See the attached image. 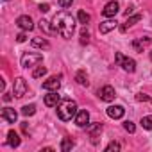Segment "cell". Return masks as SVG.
Segmentation results:
<instances>
[{"instance_id": "obj_1", "label": "cell", "mask_w": 152, "mask_h": 152, "mask_svg": "<svg viewBox=\"0 0 152 152\" xmlns=\"http://www.w3.org/2000/svg\"><path fill=\"white\" fill-rule=\"evenodd\" d=\"M52 29L57 31L64 39H70L73 36V32H75V20H73V16L70 13L59 11L52 20Z\"/></svg>"}, {"instance_id": "obj_2", "label": "cell", "mask_w": 152, "mask_h": 152, "mask_svg": "<svg viewBox=\"0 0 152 152\" xmlns=\"http://www.w3.org/2000/svg\"><path fill=\"white\" fill-rule=\"evenodd\" d=\"M75 115H77V104L70 99H64L57 104V116L63 120V122H68L72 120Z\"/></svg>"}, {"instance_id": "obj_3", "label": "cell", "mask_w": 152, "mask_h": 152, "mask_svg": "<svg viewBox=\"0 0 152 152\" xmlns=\"http://www.w3.org/2000/svg\"><path fill=\"white\" fill-rule=\"evenodd\" d=\"M41 61H43V56L38 52H25L22 56V66L23 68H32V66L39 64Z\"/></svg>"}, {"instance_id": "obj_4", "label": "cell", "mask_w": 152, "mask_h": 152, "mask_svg": "<svg viewBox=\"0 0 152 152\" xmlns=\"http://www.w3.org/2000/svg\"><path fill=\"white\" fill-rule=\"evenodd\" d=\"M116 63L125 70V72H129V73H132L134 70H136V61L134 59H131V57H125L122 52H116Z\"/></svg>"}, {"instance_id": "obj_5", "label": "cell", "mask_w": 152, "mask_h": 152, "mask_svg": "<svg viewBox=\"0 0 152 152\" xmlns=\"http://www.w3.org/2000/svg\"><path fill=\"white\" fill-rule=\"evenodd\" d=\"M27 90H29V86H27L25 79H23V77H18V79L15 81V84H13V93H15V97H16V99H22V97L27 93Z\"/></svg>"}, {"instance_id": "obj_6", "label": "cell", "mask_w": 152, "mask_h": 152, "mask_svg": "<svg viewBox=\"0 0 152 152\" xmlns=\"http://www.w3.org/2000/svg\"><path fill=\"white\" fill-rule=\"evenodd\" d=\"M61 77L63 75H52L50 79H47L43 83V90H48V91H57L59 86H61Z\"/></svg>"}, {"instance_id": "obj_7", "label": "cell", "mask_w": 152, "mask_h": 152, "mask_svg": "<svg viewBox=\"0 0 152 152\" xmlns=\"http://www.w3.org/2000/svg\"><path fill=\"white\" fill-rule=\"evenodd\" d=\"M16 25L22 29V31H32L34 29V23H32V18L23 15V16H18L16 18Z\"/></svg>"}, {"instance_id": "obj_8", "label": "cell", "mask_w": 152, "mask_h": 152, "mask_svg": "<svg viewBox=\"0 0 152 152\" xmlns=\"http://www.w3.org/2000/svg\"><path fill=\"white\" fill-rule=\"evenodd\" d=\"M99 95H100V99L104 100V102H111V100H115V97H116V93H115V88L113 86H104L100 91H99Z\"/></svg>"}, {"instance_id": "obj_9", "label": "cell", "mask_w": 152, "mask_h": 152, "mask_svg": "<svg viewBox=\"0 0 152 152\" xmlns=\"http://www.w3.org/2000/svg\"><path fill=\"white\" fill-rule=\"evenodd\" d=\"M88 122H90V113L86 109L77 111V115H75V124H77V127H86Z\"/></svg>"}, {"instance_id": "obj_10", "label": "cell", "mask_w": 152, "mask_h": 152, "mask_svg": "<svg viewBox=\"0 0 152 152\" xmlns=\"http://www.w3.org/2000/svg\"><path fill=\"white\" fill-rule=\"evenodd\" d=\"M116 13H118V2H109L102 9V15L106 18H113V16H116Z\"/></svg>"}, {"instance_id": "obj_11", "label": "cell", "mask_w": 152, "mask_h": 152, "mask_svg": "<svg viewBox=\"0 0 152 152\" xmlns=\"http://www.w3.org/2000/svg\"><path fill=\"white\" fill-rule=\"evenodd\" d=\"M124 115H125V109H124L122 106H109V107H107V116H109V118L118 120V118H122Z\"/></svg>"}, {"instance_id": "obj_12", "label": "cell", "mask_w": 152, "mask_h": 152, "mask_svg": "<svg viewBox=\"0 0 152 152\" xmlns=\"http://www.w3.org/2000/svg\"><path fill=\"white\" fill-rule=\"evenodd\" d=\"M2 120H6V122H9V124H15L16 122V118H18V115H16V111L15 109H11V107H4L2 109Z\"/></svg>"}, {"instance_id": "obj_13", "label": "cell", "mask_w": 152, "mask_h": 152, "mask_svg": "<svg viewBox=\"0 0 152 152\" xmlns=\"http://www.w3.org/2000/svg\"><path fill=\"white\" fill-rule=\"evenodd\" d=\"M61 102V97L57 95V91H50L48 95H45V106L47 107H54Z\"/></svg>"}, {"instance_id": "obj_14", "label": "cell", "mask_w": 152, "mask_h": 152, "mask_svg": "<svg viewBox=\"0 0 152 152\" xmlns=\"http://www.w3.org/2000/svg\"><path fill=\"white\" fill-rule=\"evenodd\" d=\"M100 131H102V124H100V122H97V124H93V125L90 127V136H91V143H93V145L99 143V134H100Z\"/></svg>"}, {"instance_id": "obj_15", "label": "cell", "mask_w": 152, "mask_h": 152, "mask_svg": "<svg viewBox=\"0 0 152 152\" xmlns=\"http://www.w3.org/2000/svg\"><path fill=\"white\" fill-rule=\"evenodd\" d=\"M116 25H118L116 20H106V22H102V23L99 25V31H100V34H107V32L113 31Z\"/></svg>"}, {"instance_id": "obj_16", "label": "cell", "mask_w": 152, "mask_h": 152, "mask_svg": "<svg viewBox=\"0 0 152 152\" xmlns=\"http://www.w3.org/2000/svg\"><path fill=\"white\" fill-rule=\"evenodd\" d=\"M150 43V38H140V39H134L132 41V48L136 52H143V48Z\"/></svg>"}, {"instance_id": "obj_17", "label": "cell", "mask_w": 152, "mask_h": 152, "mask_svg": "<svg viewBox=\"0 0 152 152\" xmlns=\"http://www.w3.org/2000/svg\"><path fill=\"white\" fill-rule=\"evenodd\" d=\"M7 143H9L11 147H18V145H20V136H18V132L9 131V132H7Z\"/></svg>"}, {"instance_id": "obj_18", "label": "cell", "mask_w": 152, "mask_h": 152, "mask_svg": "<svg viewBox=\"0 0 152 152\" xmlns=\"http://www.w3.org/2000/svg\"><path fill=\"white\" fill-rule=\"evenodd\" d=\"M75 81H77L81 86H88V84H90L88 75H86V72H84V70H79V72H77V75H75Z\"/></svg>"}, {"instance_id": "obj_19", "label": "cell", "mask_w": 152, "mask_h": 152, "mask_svg": "<svg viewBox=\"0 0 152 152\" xmlns=\"http://www.w3.org/2000/svg\"><path fill=\"white\" fill-rule=\"evenodd\" d=\"M31 43H32V47H39V48H50V43H48L45 38H34Z\"/></svg>"}, {"instance_id": "obj_20", "label": "cell", "mask_w": 152, "mask_h": 152, "mask_svg": "<svg viewBox=\"0 0 152 152\" xmlns=\"http://www.w3.org/2000/svg\"><path fill=\"white\" fill-rule=\"evenodd\" d=\"M140 20H141V15H134L132 18H129V16H127V22H125V25L122 27V31L125 32V31H127V27H131V25H134V23H136V22H140Z\"/></svg>"}, {"instance_id": "obj_21", "label": "cell", "mask_w": 152, "mask_h": 152, "mask_svg": "<svg viewBox=\"0 0 152 152\" xmlns=\"http://www.w3.org/2000/svg\"><path fill=\"white\" fill-rule=\"evenodd\" d=\"M34 113H36V106L34 104H27V106L22 107V115L23 116H32Z\"/></svg>"}, {"instance_id": "obj_22", "label": "cell", "mask_w": 152, "mask_h": 152, "mask_svg": "<svg viewBox=\"0 0 152 152\" xmlns=\"http://www.w3.org/2000/svg\"><path fill=\"white\" fill-rule=\"evenodd\" d=\"M73 147H75V143H73L72 140H68V138H64V140L61 141V150H63V152H68V150H72Z\"/></svg>"}, {"instance_id": "obj_23", "label": "cell", "mask_w": 152, "mask_h": 152, "mask_svg": "<svg viewBox=\"0 0 152 152\" xmlns=\"http://www.w3.org/2000/svg\"><path fill=\"white\" fill-rule=\"evenodd\" d=\"M77 18H79V22H81L83 25H86V23H90V20H91V16H90V15H88L86 11H83V9L79 11V15H77Z\"/></svg>"}, {"instance_id": "obj_24", "label": "cell", "mask_w": 152, "mask_h": 152, "mask_svg": "<svg viewBox=\"0 0 152 152\" xmlns=\"http://www.w3.org/2000/svg\"><path fill=\"white\" fill-rule=\"evenodd\" d=\"M141 125H143V129H147V131H152V115H148V116H143V118H141Z\"/></svg>"}, {"instance_id": "obj_25", "label": "cell", "mask_w": 152, "mask_h": 152, "mask_svg": "<svg viewBox=\"0 0 152 152\" xmlns=\"http://www.w3.org/2000/svg\"><path fill=\"white\" fill-rule=\"evenodd\" d=\"M45 73H47V66H38V68L32 72V77H34V79H39V77H43Z\"/></svg>"}, {"instance_id": "obj_26", "label": "cell", "mask_w": 152, "mask_h": 152, "mask_svg": "<svg viewBox=\"0 0 152 152\" xmlns=\"http://www.w3.org/2000/svg\"><path fill=\"white\" fill-rule=\"evenodd\" d=\"M39 29H41V31H45L47 34H50V32L54 31V29H50V27H48V22H47V20H41V22H39Z\"/></svg>"}, {"instance_id": "obj_27", "label": "cell", "mask_w": 152, "mask_h": 152, "mask_svg": "<svg viewBox=\"0 0 152 152\" xmlns=\"http://www.w3.org/2000/svg\"><path fill=\"white\" fill-rule=\"evenodd\" d=\"M90 41V32L86 31V25H84V29L81 31V43H88Z\"/></svg>"}, {"instance_id": "obj_28", "label": "cell", "mask_w": 152, "mask_h": 152, "mask_svg": "<svg viewBox=\"0 0 152 152\" xmlns=\"http://www.w3.org/2000/svg\"><path fill=\"white\" fill-rule=\"evenodd\" d=\"M124 129H125L127 132H134V131H136V127H134V124H132L131 120H127V122H124Z\"/></svg>"}, {"instance_id": "obj_29", "label": "cell", "mask_w": 152, "mask_h": 152, "mask_svg": "<svg viewBox=\"0 0 152 152\" xmlns=\"http://www.w3.org/2000/svg\"><path fill=\"white\" fill-rule=\"evenodd\" d=\"M106 150H107V152H111V150H120V143H116V141H111V143L106 147Z\"/></svg>"}, {"instance_id": "obj_30", "label": "cell", "mask_w": 152, "mask_h": 152, "mask_svg": "<svg viewBox=\"0 0 152 152\" xmlns=\"http://www.w3.org/2000/svg\"><path fill=\"white\" fill-rule=\"evenodd\" d=\"M72 2H73V0H59V6L61 7H70Z\"/></svg>"}, {"instance_id": "obj_31", "label": "cell", "mask_w": 152, "mask_h": 152, "mask_svg": "<svg viewBox=\"0 0 152 152\" xmlns=\"http://www.w3.org/2000/svg\"><path fill=\"white\" fill-rule=\"evenodd\" d=\"M25 39H27V36H25V34H23V32H22V34H18V36H16V41H20V43H23V41H25Z\"/></svg>"}, {"instance_id": "obj_32", "label": "cell", "mask_w": 152, "mask_h": 152, "mask_svg": "<svg viewBox=\"0 0 152 152\" xmlns=\"http://www.w3.org/2000/svg\"><path fill=\"white\" fill-rule=\"evenodd\" d=\"M48 9H50V6H48V4H41V6H39V11H43V13H47Z\"/></svg>"}]
</instances>
